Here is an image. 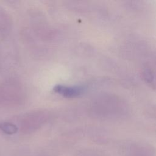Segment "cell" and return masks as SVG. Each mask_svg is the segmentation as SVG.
I'll use <instances>...</instances> for the list:
<instances>
[{
  "label": "cell",
  "instance_id": "1",
  "mask_svg": "<svg viewBox=\"0 0 156 156\" xmlns=\"http://www.w3.org/2000/svg\"><path fill=\"white\" fill-rule=\"evenodd\" d=\"M122 156H155V148L147 143L130 142L124 144L121 147Z\"/></svg>",
  "mask_w": 156,
  "mask_h": 156
},
{
  "label": "cell",
  "instance_id": "5",
  "mask_svg": "<svg viewBox=\"0 0 156 156\" xmlns=\"http://www.w3.org/2000/svg\"><path fill=\"white\" fill-rule=\"evenodd\" d=\"M37 156H54V155L52 154H51L48 151H46V152H42L38 154Z\"/></svg>",
  "mask_w": 156,
  "mask_h": 156
},
{
  "label": "cell",
  "instance_id": "4",
  "mask_svg": "<svg viewBox=\"0 0 156 156\" xmlns=\"http://www.w3.org/2000/svg\"><path fill=\"white\" fill-rule=\"evenodd\" d=\"M0 128L2 131L8 134H13L15 133L17 130V129L15 126L9 123L2 124Z\"/></svg>",
  "mask_w": 156,
  "mask_h": 156
},
{
  "label": "cell",
  "instance_id": "3",
  "mask_svg": "<svg viewBox=\"0 0 156 156\" xmlns=\"http://www.w3.org/2000/svg\"><path fill=\"white\" fill-rule=\"evenodd\" d=\"M76 156H104L102 151L96 149H83L76 152Z\"/></svg>",
  "mask_w": 156,
  "mask_h": 156
},
{
  "label": "cell",
  "instance_id": "2",
  "mask_svg": "<svg viewBox=\"0 0 156 156\" xmlns=\"http://www.w3.org/2000/svg\"><path fill=\"white\" fill-rule=\"evenodd\" d=\"M55 92L62 95L66 98L77 97L84 92L85 88L82 86L68 87L61 85H57L54 87Z\"/></svg>",
  "mask_w": 156,
  "mask_h": 156
}]
</instances>
